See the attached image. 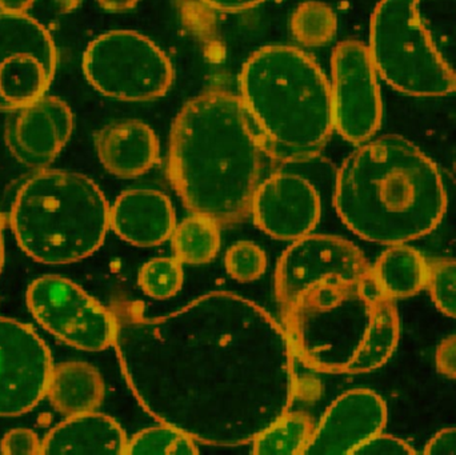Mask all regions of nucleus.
<instances>
[{"mask_svg":"<svg viewBox=\"0 0 456 455\" xmlns=\"http://www.w3.org/2000/svg\"><path fill=\"white\" fill-rule=\"evenodd\" d=\"M251 215L268 237L294 242L318 226L321 195L305 176L281 171L260 182L252 198Z\"/></svg>","mask_w":456,"mask_h":455,"instance_id":"nucleus-14","label":"nucleus"},{"mask_svg":"<svg viewBox=\"0 0 456 455\" xmlns=\"http://www.w3.org/2000/svg\"><path fill=\"white\" fill-rule=\"evenodd\" d=\"M295 360L318 373L364 374L382 368L399 342L395 301L371 272L314 283L281 307Z\"/></svg>","mask_w":456,"mask_h":455,"instance_id":"nucleus-4","label":"nucleus"},{"mask_svg":"<svg viewBox=\"0 0 456 455\" xmlns=\"http://www.w3.org/2000/svg\"><path fill=\"white\" fill-rule=\"evenodd\" d=\"M125 430L106 414H77L53 427L42 441L40 454H127Z\"/></svg>","mask_w":456,"mask_h":455,"instance_id":"nucleus-19","label":"nucleus"},{"mask_svg":"<svg viewBox=\"0 0 456 455\" xmlns=\"http://www.w3.org/2000/svg\"><path fill=\"white\" fill-rule=\"evenodd\" d=\"M423 453L428 455L436 454H456V427L444 429L431 438L430 443L426 445Z\"/></svg>","mask_w":456,"mask_h":455,"instance_id":"nucleus-32","label":"nucleus"},{"mask_svg":"<svg viewBox=\"0 0 456 455\" xmlns=\"http://www.w3.org/2000/svg\"><path fill=\"white\" fill-rule=\"evenodd\" d=\"M371 272L369 259L353 242L335 235L311 234L294 240L276 264L275 296L281 307L314 283L329 277H361Z\"/></svg>","mask_w":456,"mask_h":455,"instance_id":"nucleus-13","label":"nucleus"},{"mask_svg":"<svg viewBox=\"0 0 456 455\" xmlns=\"http://www.w3.org/2000/svg\"><path fill=\"white\" fill-rule=\"evenodd\" d=\"M417 451L404 443L403 440L393 437V435H375L371 440L367 441L366 443L356 449L354 454L363 455H375V454H391V455H403V454H415Z\"/></svg>","mask_w":456,"mask_h":455,"instance_id":"nucleus-30","label":"nucleus"},{"mask_svg":"<svg viewBox=\"0 0 456 455\" xmlns=\"http://www.w3.org/2000/svg\"><path fill=\"white\" fill-rule=\"evenodd\" d=\"M315 427L308 414L289 410L252 441V453L305 454V449L313 440Z\"/></svg>","mask_w":456,"mask_h":455,"instance_id":"nucleus-23","label":"nucleus"},{"mask_svg":"<svg viewBox=\"0 0 456 455\" xmlns=\"http://www.w3.org/2000/svg\"><path fill=\"white\" fill-rule=\"evenodd\" d=\"M430 264L407 245L388 246L371 264V275L383 296L396 301L415 296L428 288Z\"/></svg>","mask_w":456,"mask_h":455,"instance_id":"nucleus-21","label":"nucleus"},{"mask_svg":"<svg viewBox=\"0 0 456 455\" xmlns=\"http://www.w3.org/2000/svg\"><path fill=\"white\" fill-rule=\"evenodd\" d=\"M369 47L379 77L398 93L456 95V0H380Z\"/></svg>","mask_w":456,"mask_h":455,"instance_id":"nucleus-6","label":"nucleus"},{"mask_svg":"<svg viewBox=\"0 0 456 455\" xmlns=\"http://www.w3.org/2000/svg\"><path fill=\"white\" fill-rule=\"evenodd\" d=\"M74 130L69 104L55 96H43L12 111L5 126V143L18 162L32 170L50 166Z\"/></svg>","mask_w":456,"mask_h":455,"instance_id":"nucleus-15","label":"nucleus"},{"mask_svg":"<svg viewBox=\"0 0 456 455\" xmlns=\"http://www.w3.org/2000/svg\"><path fill=\"white\" fill-rule=\"evenodd\" d=\"M208 7L222 12H239L256 7L265 0H203Z\"/></svg>","mask_w":456,"mask_h":455,"instance_id":"nucleus-33","label":"nucleus"},{"mask_svg":"<svg viewBox=\"0 0 456 455\" xmlns=\"http://www.w3.org/2000/svg\"><path fill=\"white\" fill-rule=\"evenodd\" d=\"M3 264H4V240H3V218L0 214V272H2Z\"/></svg>","mask_w":456,"mask_h":455,"instance_id":"nucleus-36","label":"nucleus"},{"mask_svg":"<svg viewBox=\"0 0 456 455\" xmlns=\"http://www.w3.org/2000/svg\"><path fill=\"white\" fill-rule=\"evenodd\" d=\"M110 211L103 192L88 176L43 168L19 187L11 229L19 248L34 261L75 264L103 245Z\"/></svg>","mask_w":456,"mask_h":455,"instance_id":"nucleus-7","label":"nucleus"},{"mask_svg":"<svg viewBox=\"0 0 456 455\" xmlns=\"http://www.w3.org/2000/svg\"><path fill=\"white\" fill-rule=\"evenodd\" d=\"M338 19L330 5L316 0L300 4L292 13L291 31L300 45L318 47L337 34Z\"/></svg>","mask_w":456,"mask_h":455,"instance_id":"nucleus-24","label":"nucleus"},{"mask_svg":"<svg viewBox=\"0 0 456 455\" xmlns=\"http://www.w3.org/2000/svg\"><path fill=\"white\" fill-rule=\"evenodd\" d=\"M183 264L173 258H154L139 270L138 283L150 298L165 301L173 298L183 286Z\"/></svg>","mask_w":456,"mask_h":455,"instance_id":"nucleus-26","label":"nucleus"},{"mask_svg":"<svg viewBox=\"0 0 456 455\" xmlns=\"http://www.w3.org/2000/svg\"><path fill=\"white\" fill-rule=\"evenodd\" d=\"M227 274L238 282H254L267 270V256L256 243L240 240L233 243L224 256Z\"/></svg>","mask_w":456,"mask_h":455,"instance_id":"nucleus-27","label":"nucleus"},{"mask_svg":"<svg viewBox=\"0 0 456 455\" xmlns=\"http://www.w3.org/2000/svg\"><path fill=\"white\" fill-rule=\"evenodd\" d=\"M436 368L442 376L456 379V336H450L436 349Z\"/></svg>","mask_w":456,"mask_h":455,"instance_id":"nucleus-31","label":"nucleus"},{"mask_svg":"<svg viewBox=\"0 0 456 455\" xmlns=\"http://www.w3.org/2000/svg\"><path fill=\"white\" fill-rule=\"evenodd\" d=\"M139 0H98L99 5L111 12H122L135 7Z\"/></svg>","mask_w":456,"mask_h":455,"instance_id":"nucleus-34","label":"nucleus"},{"mask_svg":"<svg viewBox=\"0 0 456 455\" xmlns=\"http://www.w3.org/2000/svg\"><path fill=\"white\" fill-rule=\"evenodd\" d=\"M53 363L34 329L0 317V417L28 413L47 397Z\"/></svg>","mask_w":456,"mask_h":455,"instance_id":"nucleus-12","label":"nucleus"},{"mask_svg":"<svg viewBox=\"0 0 456 455\" xmlns=\"http://www.w3.org/2000/svg\"><path fill=\"white\" fill-rule=\"evenodd\" d=\"M56 66L55 43L42 23L24 12H0V111L43 98Z\"/></svg>","mask_w":456,"mask_h":455,"instance_id":"nucleus-10","label":"nucleus"},{"mask_svg":"<svg viewBox=\"0 0 456 455\" xmlns=\"http://www.w3.org/2000/svg\"><path fill=\"white\" fill-rule=\"evenodd\" d=\"M27 306L37 323L59 341L83 352H102L114 344V310L59 275L37 278L27 290Z\"/></svg>","mask_w":456,"mask_h":455,"instance_id":"nucleus-9","label":"nucleus"},{"mask_svg":"<svg viewBox=\"0 0 456 455\" xmlns=\"http://www.w3.org/2000/svg\"><path fill=\"white\" fill-rule=\"evenodd\" d=\"M86 79L102 95L125 102H147L166 95L174 72L165 51L150 37L128 29L106 32L83 55Z\"/></svg>","mask_w":456,"mask_h":455,"instance_id":"nucleus-8","label":"nucleus"},{"mask_svg":"<svg viewBox=\"0 0 456 455\" xmlns=\"http://www.w3.org/2000/svg\"><path fill=\"white\" fill-rule=\"evenodd\" d=\"M176 226L173 202L165 192L133 189L122 192L110 211V229L125 242L154 248L170 240Z\"/></svg>","mask_w":456,"mask_h":455,"instance_id":"nucleus-17","label":"nucleus"},{"mask_svg":"<svg viewBox=\"0 0 456 455\" xmlns=\"http://www.w3.org/2000/svg\"><path fill=\"white\" fill-rule=\"evenodd\" d=\"M221 226L216 219L191 214L176 223L171 235L174 256L183 264H205L221 250Z\"/></svg>","mask_w":456,"mask_h":455,"instance_id":"nucleus-22","label":"nucleus"},{"mask_svg":"<svg viewBox=\"0 0 456 455\" xmlns=\"http://www.w3.org/2000/svg\"><path fill=\"white\" fill-rule=\"evenodd\" d=\"M377 66L369 45L343 40L331 58V102L334 128L346 141L366 143L383 120L382 93Z\"/></svg>","mask_w":456,"mask_h":455,"instance_id":"nucleus-11","label":"nucleus"},{"mask_svg":"<svg viewBox=\"0 0 456 455\" xmlns=\"http://www.w3.org/2000/svg\"><path fill=\"white\" fill-rule=\"evenodd\" d=\"M95 144L103 167L119 178H138L159 162V139L141 120H122L106 126L96 135Z\"/></svg>","mask_w":456,"mask_h":455,"instance_id":"nucleus-18","label":"nucleus"},{"mask_svg":"<svg viewBox=\"0 0 456 455\" xmlns=\"http://www.w3.org/2000/svg\"><path fill=\"white\" fill-rule=\"evenodd\" d=\"M114 346L139 405L210 446H243L291 409L295 355L262 306L228 291L149 317L119 304Z\"/></svg>","mask_w":456,"mask_h":455,"instance_id":"nucleus-1","label":"nucleus"},{"mask_svg":"<svg viewBox=\"0 0 456 455\" xmlns=\"http://www.w3.org/2000/svg\"><path fill=\"white\" fill-rule=\"evenodd\" d=\"M197 441L170 425L149 427L128 441L127 454H198Z\"/></svg>","mask_w":456,"mask_h":455,"instance_id":"nucleus-25","label":"nucleus"},{"mask_svg":"<svg viewBox=\"0 0 456 455\" xmlns=\"http://www.w3.org/2000/svg\"><path fill=\"white\" fill-rule=\"evenodd\" d=\"M47 397L63 416L91 413L103 402V378L90 363L77 361L58 363L51 374Z\"/></svg>","mask_w":456,"mask_h":455,"instance_id":"nucleus-20","label":"nucleus"},{"mask_svg":"<svg viewBox=\"0 0 456 455\" xmlns=\"http://www.w3.org/2000/svg\"><path fill=\"white\" fill-rule=\"evenodd\" d=\"M239 90L270 159L308 162L331 138L329 79L300 48L265 45L252 53L241 67Z\"/></svg>","mask_w":456,"mask_h":455,"instance_id":"nucleus-5","label":"nucleus"},{"mask_svg":"<svg viewBox=\"0 0 456 455\" xmlns=\"http://www.w3.org/2000/svg\"><path fill=\"white\" fill-rule=\"evenodd\" d=\"M2 453L4 454H40L42 443L29 429H13L2 440Z\"/></svg>","mask_w":456,"mask_h":455,"instance_id":"nucleus-29","label":"nucleus"},{"mask_svg":"<svg viewBox=\"0 0 456 455\" xmlns=\"http://www.w3.org/2000/svg\"><path fill=\"white\" fill-rule=\"evenodd\" d=\"M265 157L240 96L213 88L190 99L175 118L168 178L190 213L236 223L251 214Z\"/></svg>","mask_w":456,"mask_h":455,"instance_id":"nucleus-2","label":"nucleus"},{"mask_svg":"<svg viewBox=\"0 0 456 455\" xmlns=\"http://www.w3.org/2000/svg\"><path fill=\"white\" fill-rule=\"evenodd\" d=\"M428 288L436 306L456 320V261L430 264Z\"/></svg>","mask_w":456,"mask_h":455,"instance_id":"nucleus-28","label":"nucleus"},{"mask_svg":"<svg viewBox=\"0 0 456 455\" xmlns=\"http://www.w3.org/2000/svg\"><path fill=\"white\" fill-rule=\"evenodd\" d=\"M34 0H0V10L8 12H24L31 7Z\"/></svg>","mask_w":456,"mask_h":455,"instance_id":"nucleus-35","label":"nucleus"},{"mask_svg":"<svg viewBox=\"0 0 456 455\" xmlns=\"http://www.w3.org/2000/svg\"><path fill=\"white\" fill-rule=\"evenodd\" d=\"M334 207L362 240L406 245L438 227L447 194L438 167L419 147L383 135L346 158L335 178Z\"/></svg>","mask_w":456,"mask_h":455,"instance_id":"nucleus-3","label":"nucleus"},{"mask_svg":"<svg viewBox=\"0 0 456 455\" xmlns=\"http://www.w3.org/2000/svg\"><path fill=\"white\" fill-rule=\"evenodd\" d=\"M387 424L385 400L370 389H353L339 395L315 427L305 455L354 454L380 435Z\"/></svg>","mask_w":456,"mask_h":455,"instance_id":"nucleus-16","label":"nucleus"}]
</instances>
